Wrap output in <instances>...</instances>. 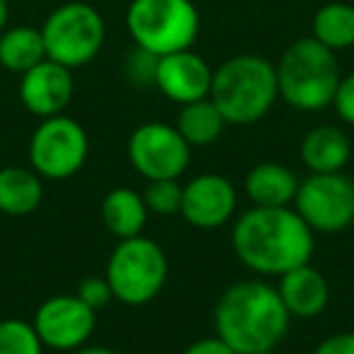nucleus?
I'll use <instances>...</instances> for the list:
<instances>
[{
    "label": "nucleus",
    "instance_id": "obj_25",
    "mask_svg": "<svg viewBox=\"0 0 354 354\" xmlns=\"http://www.w3.org/2000/svg\"><path fill=\"white\" fill-rule=\"evenodd\" d=\"M158 59L160 56L151 54V51L133 46L129 51L127 61H124V75L133 88H156V71H158Z\"/></svg>",
    "mask_w": 354,
    "mask_h": 354
},
{
    "label": "nucleus",
    "instance_id": "obj_9",
    "mask_svg": "<svg viewBox=\"0 0 354 354\" xmlns=\"http://www.w3.org/2000/svg\"><path fill=\"white\" fill-rule=\"evenodd\" d=\"M291 207L313 233H339L354 223V180L344 172H310Z\"/></svg>",
    "mask_w": 354,
    "mask_h": 354
},
{
    "label": "nucleus",
    "instance_id": "obj_12",
    "mask_svg": "<svg viewBox=\"0 0 354 354\" xmlns=\"http://www.w3.org/2000/svg\"><path fill=\"white\" fill-rule=\"evenodd\" d=\"M238 192L228 177L216 172H202L183 185V207L180 214L192 228L214 231L236 216Z\"/></svg>",
    "mask_w": 354,
    "mask_h": 354
},
{
    "label": "nucleus",
    "instance_id": "obj_29",
    "mask_svg": "<svg viewBox=\"0 0 354 354\" xmlns=\"http://www.w3.org/2000/svg\"><path fill=\"white\" fill-rule=\"evenodd\" d=\"M183 354H238L236 349H231L221 337H202L197 342H192Z\"/></svg>",
    "mask_w": 354,
    "mask_h": 354
},
{
    "label": "nucleus",
    "instance_id": "obj_7",
    "mask_svg": "<svg viewBox=\"0 0 354 354\" xmlns=\"http://www.w3.org/2000/svg\"><path fill=\"white\" fill-rule=\"evenodd\" d=\"M46 59L66 66V68H83L100 56L107 39V25L97 8L90 3H64L41 25Z\"/></svg>",
    "mask_w": 354,
    "mask_h": 354
},
{
    "label": "nucleus",
    "instance_id": "obj_1",
    "mask_svg": "<svg viewBox=\"0 0 354 354\" xmlns=\"http://www.w3.org/2000/svg\"><path fill=\"white\" fill-rule=\"evenodd\" d=\"M231 245L243 267L260 277H281L310 262L315 233L294 207H252L236 218Z\"/></svg>",
    "mask_w": 354,
    "mask_h": 354
},
{
    "label": "nucleus",
    "instance_id": "obj_28",
    "mask_svg": "<svg viewBox=\"0 0 354 354\" xmlns=\"http://www.w3.org/2000/svg\"><path fill=\"white\" fill-rule=\"evenodd\" d=\"M313 354H354V333H335L318 342Z\"/></svg>",
    "mask_w": 354,
    "mask_h": 354
},
{
    "label": "nucleus",
    "instance_id": "obj_32",
    "mask_svg": "<svg viewBox=\"0 0 354 354\" xmlns=\"http://www.w3.org/2000/svg\"><path fill=\"white\" fill-rule=\"evenodd\" d=\"M255 354H281V352H277V349H267V352H255Z\"/></svg>",
    "mask_w": 354,
    "mask_h": 354
},
{
    "label": "nucleus",
    "instance_id": "obj_4",
    "mask_svg": "<svg viewBox=\"0 0 354 354\" xmlns=\"http://www.w3.org/2000/svg\"><path fill=\"white\" fill-rule=\"evenodd\" d=\"M339 78L335 51L313 37H301L289 44L277 64L279 97L299 112H323L333 107Z\"/></svg>",
    "mask_w": 354,
    "mask_h": 354
},
{
    "label": "nucleus",
    "instance_id": "obj_19",
    "mask_svg": "<svg viewBox=\"0 0 354 354\" xmlns=\"http://www.w3.org/2000/svg\"><path fill=\"white\" fill-rule=\"evenodd\" d=\"M44 202V177L32 167L10 165L0 170V214L27 216Z\"/></svg>",
    "mask_w": 354,
    "mask_h": 354
},
{
    "label": "nucleus",
    "instance_id": "obj_20",
    "mask_svg": "<svg viewBox=\"0 0 354 354\" xmlns=\"http://www.w3.org/2000/svg\"><path fill=\"white\" fill-rule=\"evenodd\" d=\"M46 59L41 30L30 25L6 27L0 32V66L10 73H27Z\"/></svg>",
    "mask_w": 354,
    "mask_h": 354
},
{
    "label": "nucleus",
    "instance_id": "obj_31",
    "mask_svg": "<svg viewBox=\"0 0 354 354\" xmlns=\"http://www.w3.org/2000/svg\"><path fill=\"white\" fill-rule=\"evenodd\" d=\"M8 20H10V6L8 0H0V32L8 27Z\"/></svg>",
    "mask_w": 354,
    "mask_h": 354
},
{
    "label": "nucleus",
    "instance_id": "obj_24",
    "mask_svg": "<svg viewBox=\"0 0 354 354\" xmlns=\"http://www.w3.org/2000/svg\"><path fill=\"white\" fill-rule=\"evenodd\" d=\"M143 202H146L148 212L158 214V216L180 214L183 185H180V180H153V183H148L146 192H143Z\"/></svg>",
    "mask_w": 354,
    "mask_h": 354
},
{
    "label": "nucleus",
    "instance_id": "obj_22",
    "mask_svg": "<svg viewBox=\"0 0 354 354\" xmlns=\"http://www.w3.org/2000/svg\"><path fill=\"white\" fill-rule=\"evenodd\" d=\"M310 37L330 51H344L354 46V6L325 3L310 22Z\"/></svg>",
    "mask_w": 354,
    "mask_h": 354
},
{
    "label": "nucleus",
    "instance_id": "obj_8",
    "mask_svg": "<svg viewBox=\"0 0 354 354\" xmlns=\"http://www.w3.org/2000/svg\"><path fill=\"white\" fill-rule=\"evenodd\" d=\"M90 153V138L83 124L68 114L41 119L30 138V167L44 180H68L83 170Z\"/></svg>",
    "mask_w": 354,
    "mask_h": 354
},
{
    "label": "nucleus",
    "instance_id": "obj_6",
    "mask_svg": "<svg viewBox=\"0 0 354 354\" xmlns=\"http://www.w3.org/2000/svg\"><path fill=\"white\" fill-rule=\"evenodd\" d=\"M167 255L156 241L146 236L119 241L107 260L109 286L114 299L124 306H146L162 291L167 281Z\"/></svg>",
    "mask_w": 354,
    "mask_h": 354
},
{
    "label": "nucleus",
    "instance_id": "obj_26",
    "mask_svg": "<svg viewBox=\"0 0 354 354\" xmlns=\"http://www.w3.org/2000/svg\"><path fill=\"white\" fill-rule=\"evenodd\" d=\"M75 296H78L85 306H90L93 310L107 308V306L114 301V291L104 274L102 277H97V274L85 277V279L78 284V289H75Z\"/></svg>",
    "mask_w": 354,
    "mask_h": 354
},
{
    "label": "nucleus",
    "instance_id": "obj_27",
    "mask_svg": "<svg viewBox=\"0 0 354 354\" xmlns=\"http://www.w3.org/2000/svg\"><path fill=\"white\" fill-rule=\"evenodd\" d=\"M333 107H335V112H337L339 122L354 127V71L349 75H344V78H339Z\"/></svg>",
    "mask_w": 354,
    "mask_h": 354
},
{
    "label": "nucleus",
    "instance_id": "obj_18",
    "mask_svg": "<svg viewBox=\"0 0 354 354\" xmlns=\"http://www.w3.org/2000/svg\"><path fill=\"white\" fill-rule=\"evenodd\" d=\"M148 216L151 212L143 202V194H138L131 187L112 189L104 194L102 204H100V218H102L104 228L119 241L143 236Z\"/></svg>",
    "mask_w": 354,
    "mask_h": 354
},
{
    "label": "nucleus",
    "instance_id": "obj_10",
    "mask_svg": "<svg viewBox=\"0 0 354 354\" xmlns=\"http://www.w3.org/2000/svg\"><path fill=\"white\" fill-rule=\"evenodd\" d=\"M127 156L133 170L148 183L180 180L192 160V146L177 131L175 124L146 122L131 131Z\"/></svg>",
    "mask_w": 354,
    "mask_h": 354
},
{
    "label": "nucleus",
    "instance_id": "obj_15",
    "mask_svg": "<svg viewBox=\"0 0 354 354\" xmlns=\"http://www.w3.org/2000/svg\"><path fill=\"white\" fill-rule=\"evenodd\" d=\"M284 308L291 318L310 320L318 318L330 304V284L320 270H315L310 262L301 267H294L291 272L279 277L277 284Z\"/></svg>",
    "mask_w": 354,
    "mask_h": 354
},
{
    "label": "nucleus",
    "instance_id": "obj_3",
    "mask_svg": "<svg viewBox=\"0 0 354 354\" xmlns=\"http://www.w3.org/2000/svg\"><path fill=\"white\" fill-rule=\"evenodd\" d=\"M209 97L233 127L257 124L279 100L277 66L260 54L231 56L214 71Z\"/></svg>",
    "mask_w": 354,
    "mask_h": 354
},
{
    "label": "nucleus",
    "instance_id": "obj_16",
    "mask_svg": "<svg viewBox=\"0 0 354 354\" xmlns=\"http://www.w3.org/2000/svg\"><path fill=\"white\" fill-rule=\"evenodd\" d=\"M299 175L284 162H257L245 175V197L252 207H291L299 192Z\"/></svg>",
    "mask_w": 354,
    "mask_h": 354
},
{
    "label": "nucleus",
    "instance_id": "obj_13",
    "mask_svg": "<svg viewBox=\"0 0 354 354\" xmlns=\"http://www.w3.org/2000/svg\"><path fill=\"white\" fill-rule=\"evenodd\" d=\"M73 71L51 59H44L20 75L17 95L27 112L39 119H49L66 114L73 100Z\"/></svg>",
    "mask_w": 354,
    "mask_h": 354
},
{
    "label": "nucleus",
    "instance_id": "obj_17",
    "mask_svg": "<svg viewBox=\"0 0 354 354\" xmlns=\"http://www.w3.org/2000/svg\"><path fill=\"white\" fill-rule=\"evenodd\" d=\"M299 153L308 172H342L352 158V141L344 129L320 124L306 131Z\"/></svg>",
    "mask_w": 354,
    "mask_h": 354
},
{
    "label": "nucleus",
    "instance_id": "obj_5",
    "mask_svg": "<svg viewBox=\"0 0 354 354\" xmlns=\"http://www.w3.org/2000/svg\"><path fill=\"white\" fill-rule=\"evenodd\" d=\"M202 17L192 0H131L127 8V30L133 46L167 56L192 49Z\"/></svg>",
    "mask_w": 354,
    "mask_h": 354
},
{
    "label": "nucleus",
    "instance_id": "obj_23",
    "mask_svg": "<svg viewBox=\"0 0 354 354\" xmlns=\"http://www.w3.org/2000/svg\"><path fill=\"white\" fill-rule=\"evenodd\" d=\"M0 354H44L35 325L20 318L0 320Z\"/></svg>",
    "mask_w": 354,
    "mask_h": 354
},
{
    "label": "nucleus",
    "instance_id": "obj_30",
    "mask_svg": "<svg viewBox=\"0 0 354 354\" xmlns=\"http://www.w3.org/2000/svg\"><path fill=\"white\" fill-rule=\"evenodd\" d=\"M71 354H119V352H114V349H109V347H80V349H75V352H71Z\"/></svg>",
    "mask_w": 354,
    "mask_h": 354
},
{
    "label": "nucleus",
    "instance_id": "obj_14",
    "mask_svg": "<svg viewBox=\"0 0 354 354\" xmlns=\"http://www.w3.org/2000/svg\"><path fill=\"white\" fill-rule=\"evenodd\" d=\"M214 68L197 51L185 49L158 59L156 88L175 104H189L209 97Z\"/></svg>",
    "mask_w": 354,
    "mask_h": 354
},
{
    "label": "nucleus",
    "instance_id": "obj_11",
    "mask_svg": "<svg viewBox=\"0 0 354 354\" xmlns=\"http://www.w3.org/2000/svg\"><path fill=\"white\" fill-rule=\"evenodd\" d=\"M41 344L56 352L85 347L97 328V310L85 306L75 294H56L41 301L32 318Z\"/></svg>",
    "mask_w": 354,
    "mask_h": 354
},
{
    "label": "nucleus",
    "instance_id": "obj_2",
    "mask_svg": "<svg viewBox=\"0 0 354 354\" xmlns=\"http://www.w3.org/2000/svg\"><path fill=\"white\" fill-rule=\"evenodd\" d=\"M291 315L277 286L248 279L228 286L214 306V328L238 354L277 349L289 333Z\"/></svg>",
    "mask_w": 354,
    "mask_h": 354
},
{
    "label": "nucleus",
    "instance_id": "obj_21",
    "mask_svg": "<svg viewBox=\"0 0 354 354\" xmlns=\"http://www.w3.org/2000/svg\"><path fill=\"white\" fill-rule=\"evenodd\" d=\"M226 127L228 122L218 112L216 104L212 102V97L183 104L175 122V129L183 133V138L192 148H207L212 143H216Z\"/></svg>",
    "mask_w": 354,
    "mask_h": 354
}]
</instances>
